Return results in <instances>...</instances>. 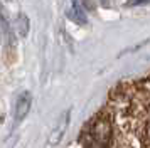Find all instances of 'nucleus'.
<instances>
[{"mask_svg":"<svg viewBox=\"0 0 150 148\" xmlns=\"http://www.w3.org/2000/svg\"><path fill=\"white\" fill-rule=\"evenodd\" d=\"M110 133L111 128L106 120L95 121L89 126V131L84 135L86 148H106V145L110 143Z\"/></svg>","mask_w":150,"mask_h":148,"instance_id":"obj_1","label":"nucleus"},{"mask_svg":"<svg viewBox=\"0 0 150 148\" xmlns=\"http://www.w3.org/2000/svg\"><path fill=\"white\" fill-rule=\"evenodd\" d=\"M147 131H149V136H150V125H149V130H147Z\"/></svg>","mask_w":150,"mask_h":148,"instance_id":"obj_7","label":"nucleus"},{"mask_svg":"<svg viewBox=\"0 0 150 148\" xmlns=\"http://www.w3.org/2000/svg\"><path fill=\"white\" fill-rule=\"evenodd\" d=\"M150 0H128L127 5L128 7H133V5H142V4H149Z\"/></svg>","mask_w":150,"mask_h":148,"instance_id":"obj_6","label":"nucleus"},{"mask_svg":"<svg viewBox=\"0 0 150 148\" xmlns=\"http://www.w3.org/2000/svg\"><path fill=\"white\" fill-rule=\"evenodd\" d=\"M29 108H30V94L24 93L17 101V106H15V120L21 121L25 114L29 113Z\"/></svg>","mask_w":150,"mask_h":148,"instance_id":"obj_3","label":"nucleus"},{"mask_svg":"<svg viewBox=\"0 0 150 148\" xmlns=\"http://www.w3.org/2000/svg\"><path fill=\"white\" fill-rule=\"evenodd\" d=\"M66 15H68L73 22H76V24H86V20H88L86 19V12L83 10V7L79 5L78 0H73V4H71V7L68 8Z\"/></svg>","mask_w":150,"mask_h":148,"instance_id":"obj_2","label":"nucleus"},{"mask_svg":"<svg viewBox=\"0 0 150 148\" xmlns=\"http://www.w3.org/2000/svg\"><path fill=\"white\" fill-rule=\"evenodd\" d=\"M101 2H103V4H105V2H106V0H101Z\"/></svg>","mask_w":150,"mask_h":148,"instance_id":"obj_8","label":"nucleus"},{"mask_svg":"<svg viewBox=\"0 0 150 148\" xmlns=\"http://www.w3.org/2000/svg\"><path fill=\"white\" fill-rule=\"evenodd\" d=\"M15 25H17V29H19V34H21V35H27V32H29V20H27V17H25L24 13H21V15L17 17Z\"/></svg>","mask_w":150,"mask_h":148,"instance_id":"obj_4","label":"nucleus"},{"mask_svg":"<svg viewBox=\"0 0 150 148\" xmlns=\"http://www.w3.org/2000/svg\"><path fill=\"white\" fill-rule=\"evenodd\" d=\"M66 125H68V114H66V116H64V118L61 120V123H59L57 130H56L54 133H52V140H51V141H54V143H56V141L61 138L62 133H64V128H66Z\"/></svg>","mask_w":150,"mask_h":148,"instance_id":"obj_5","label":"nucleus"}]
</instances>
